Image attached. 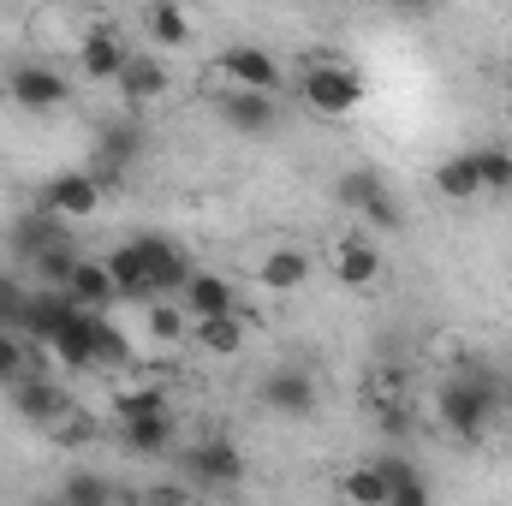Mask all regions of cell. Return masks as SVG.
Returning a JSON list of instances; mask_svg holds the SVG:
<instances>
[{
    "instance_id": "cell-1",
    "label": "cell",
    "mask_w": 512,
    "mask_h": 506,
    "mask_svg": "<svg viewBox=\"0 0 512 506\" xmlns=\"http://www.w3.org/2000/svg\"><path fill=\"white\" fill-rule=\"evenodd\" d=\"M501 399H507V387L495 370H459V376L441 381V393H435V411H441V423L459 435V441H477L483 429H489V417L501 411Z\"/></svg>"
},
{
    "instance_id": "cell-2",
    "label": "cell",
    "mask_w": 512,
    "mask_h": 506,
    "mask_svg": "<svg viewBox=\"0 0 512 506\" xmlns=\"http://www.w3.org/2000/svg\"><path fill=\"white\" fill-rule=\"evenodd\" d=\"M298 96L310 114L322 120H346L364 108V72L346 66V60H304L298 66Z\"/></svg>"
},
{
    "instance_id": "cell-3",
    "label": "cell",
    "mask_w": 512,
    "mask_h": 506,
    "mask_svg": "<svg viewBox=\"0 0 512 506\" xmlns=\"http://www.w3.org/2000/svg\"><path fill=\"white\" fill-rule=\"evenodd\" d=\"M215 78H221V90H251V96H274V90H280V66H274V54L256 48V42L221 48Z\"/></svg>"
},
{
    "instance_id": "cell-4",
    "label": "cell",
    "mask_w": 512,
    "mask_h": 506,
    "mask_svg": "<svg viewBox=\"0 0 512 506\" xmlns=\"http://www.w3.org/2000/svg\"><path fill=\"white\" fill-rule=\"evenodd\" d=\"M6 393H12V411L24 423H36L42 435H54L78 411V399L66 393V381H54V376H30V381H18V387H6Z\"/></svg>"
},
{
    "instance_id": "cell-5",
    "label": "cell",
    "mask_w": 512,
    "mask_h": 506,
    "mask_svg": "<svg viewBox=\"0 0 512 506\" xmlns=\"http://www.w3.org/2000/svg\"><path fill=\"white\" fill-rule=\"evenodd\" d=\"M340 203L352 209V215H364L370 227H382V233H393L405 215H399V203L387 197V179L382 173H370V167H352V173H340Z\"/></svg>"
},
{
    "instance_id": "cell-6",
    "label": "cell",
    "mask_w": 512,
    "mask_h": 506,
    "mask_svg": "<svg viewBox=\"0 0 512 506\" xmlns=\"http://www.w3.org/2000/svg\"><path fill=\"white\" fill-rule=\"evenodd\" d=\"M36 209L54 215V221H90V215L102 209V185H96V173H84V167L54 173V179L42 185V203H36Z\"/></svg>"
},
{
    "instance_id": "cell-7",
    "label": "cell",
    "mask_w": 512,
    "mask_h": 506,
    "mask_svg": "<svg viewBox=\"0 0 512 506\" xmlns=\"http://www.w3.org/2000/svg\"><path fill=\"white\" fill-rule=\"evenodd\" d=\"M6 96L18 102V108H30V114H54V108H66V78L54 72V66H42V60H24V66H12L6 72Z\"/></svg>"
},
{
    "instance_id": "cell-8",
    "label": "cell",
    "mask_w": 512,
    "mask_h": 506,
    "mask_svg": "<svg viewBox=\"0 0 512 506\" xmlns=\"http://www.w3.org/2000/svg\"><path fill=\"white\" fill-rule=\"evenodd\" d=\"M185 471L209 489H239L245 483V453L227 441V435H203L191 453H185Z\"/></svg>"
},
{
    "instance_id": "cell-9",
    "label": "cell",
    "mask_w": 512,
    "mask_h": 506,
    "mask_svg": "<svg viewBox=\"0 0 512 506\" xmlns=\"http://www.w3.org/2000/svg\"><path fill=\"white\" fill-rule=\"evenodd\" d=\"M173 411L167 405H155V411H120L114 417V435H120V447L137 453V459H161L167 447H173Z\"/></svg>"
},
{
    "instance_id": "cell-10",
    "label": "cell",
    "mask_w": 512,
    "mask_h": 506,
    "mask_svg": "<svg viewBox=\"0 0 512 506\" xmlns=\"http://www.w3.org/2000/svg\"><path fill=\"white\" fill-rule=\"evenodd\" d=\"M137 256H143V274H149V298H167V292H185V280H191V262L185 251L173 245V239H155V233H143V239H131Z\"/></svg>"
},
{
    "instance_id": "cell-11",
    "label": "cell",
    "mask_w": 512,
    "mask_h": 506,
    "mask_svg": "<svg viewBox=\"0 0 512 506\" xmlns=\"http://www.w3.org/2000/svg\"><path fill=\"white\" fill-rule=\"evenodd\" d=\"M179 304H185V316H191V322L239 316V292H233V280H227V274H209V268H191V280H185Z\"/></svg>"
},
{
    "instance_id": "cell-12",
    "label": "cell",
    "mask_w": 512,
    "mask_h": 506,
    "mask_svg": "<svg viewBox=\"0 0 512 506\" xmlns=\"http://www.w3.org/2000/svg\"><path fill=\"white\" fill-rule=\"evenodd\" d=\"M131 54H137V48H126V36H120L114 24H102V30H90V36L78 42V66H84V78H96V84H120V72L131 66Z\"/></svg>"
},
{
    "instance_id": "cell-13",
    "label": "cell",
    "mask_w": 512,
    "mask_h": 506,
    "mask_svg": "<svg viewBox=\"0 0 512 506\" xmlns=\"http://www.w3.org/2000/svg\"><path fill=\"white\" fill-rule=\"evenodd\" d=\"M262 405L280 411V417H310L316 411V381H310V370H298V364L268 370L262 376Z\"/></svg>"
},
{
    "instance_id": "cell-14",
    "label": "cell",
    "mask_w": 512,
    "mask_h": 506,
    "mask_svg": "<svg viewBox=\"0 0 512 506\" xmlns=\"http://www.w3.org/2000/svg\"><path fill=\"white\" fill-rule=\"evenodd\" d=\"M215 108H221V120H227V126L245 131V137H262V131H274V120H280L274 96H251V90H221V96H215Z\"/></svg>"
},
{
    "instance_id": "cell-15",
    "label": "cell",
    "mask_w": 512,
    "mask_h": 506,
    "mask_svg": "<svg viewBox=\"0 0 512 506\" xmlns=\"http://www.w3.org/2000/svg\"><path fill=\"white\" fill-rule=\"evenodd\" d=\"M66 298H72L84 316H108V304L120 298V292H114V274H108V262H90V256H84V262H78V274L66 280Z\"/></svg>"
},
{
    "instance_id": "cell-16",
    "label": "cell",
    "mask_w": 512,
    "mask_h": 506,
    "mask_svg": "<svg viewBox=\"0 0 512 506\" xmlns=\"http://www.w3.org/2000/svg\"><path fill=\"white\" fill-rule=\"evenodd\" d=\"M310 274H316V262L292 245H274L256 262V286H268V292H298V286H310Z\"/></svg>"
},
{
    "instance_id": "cell-17",
    "label": "cell",
    "mask_w": 512,
    "mask_h": 506,
    "mask_svg": "<svg viewBox=\"0 0 512 506\" xmlns=\"http://www.w3.org/2000/svg\"><path fill=\"white\" fill-rule=\"evenodd\" d=\"M334 274L364 292V286L382 280V251H376L370 239H358V233H352V239H334Z\"/></svg>"
},
{
    "instance_id": "cell-18",
    "label": "cell",
    "mask_w": 512,
    "mask_h": 506,
    "mask_svg": "<svg viewBox=\"0 0 512 506\" xmlns=\"http://www.w3.org/2000/svg\"><path fill=\"white\" fill-rule=\"evenodd\" d=\"M167 84H173V78H167L161 54H143V48L131 54V66L120 72V96H126V102H155V96H167Z\"/></svg>"
},
{
    "instance_id": "cell-19",
    "label": "cell",
    "mask_w": 512,
    "mask_h": 506,
    "mask_svg": "<svg viewBox=\"0 0 512 506\" xmlns=\"http://www.w3.org/2000/svg\"><path fill=\"white\" fill-rule=\"evenodd\" d=\"M382 465V483H387V506H429V483L411 459H376Z\"/></svg>"
},
{
    "instance_id": "cell-20",
    "label": "cell",
    "mask_w": 512,
    "mask_h": 506,
    "mask_svg": "<svg viewBox=\"0 0 512 506\" xmlns=\"http://www.w3.org/2000/svg\"><path fill=\"white\" fill-rule=\"evenodd\" d=\"M48 352H54L66 370H90V316H84V310H72V316L54 328Z\"/></svg>"
},
{
    "instance_id": "cell-21",
    "label": "cell",
    "mask_w": 512,
    "mask_h": 506,
    "mask_svg": "<svg viewBox=\"0 0 512 506\" xmlns=\"http://www.w3.org/2000/svg\"><path fill=\"white\" fill-rule=\"evenodd\" d=\"M60 239H72V233H66V221H54V215H42V209H36L30 221H18V227H12V251L24 256V262H36V256L48 251V245H60Z\"/></svg>"
},
{
    "instance_id": "cell-22",
    "label": "cell",
    "mask_w": 512,
    "mask_h": 506,
    "mask_svg": "<svg viewBox=\"0 0 512 506\" xmlns=\"http://www.w3.org/2000/svg\"><path fill=\"white\" fill-rule=\"evenodd\" d=\"M126 364H131V340L108 316H90V370H126Z\"/></svg>"
},
{
    "instance_id": "cell-23",
    "label": "cell",
    "mask_w": 512,
    "mask_h": 506,
    "mask_svg": "<svg viewBox=\"0 0 512 506\" xmlns=\"http://www.w3.org/2000/svg\"><path fill=\"white\" fill-rule=\"evenodd\" d=\"M435 191H441V197H453V203H471V197H483V179H477V161H471V149H465V155H447V161L435 167Z\"/></svg>"
},
{
    "instance_id": "cell-24",
    "label": "cell",
    "mask_w": 512,
    "mask_h": 506,
    "mask_svg": "<svg viewBox=\"0 0 512 506\" xmlns=\"http://www.w3.org/2000/svg\"><path fill=\"white\" fill-rule=\"evenodd\" d=\"M191 340L215 358H239L245 352V316H215V322H191Z\"/></svg>"
},
{
    "instance_id": "cell-25",
    "label": "cell",
    "mask_w": 512,
    "mask_h": 506,
    "mask_svg": "<svg viewBox=\"0 0 512 506\" xmlns=\"http://www.w3.org/2000/svg\"><path fill=\"white\" fill-rule=\"evenodd\" d=\"M78 262H84L78 245H72V239H60V245H48V251L30 262V274L42 280V292H66V280L78 274Z\"/></svg>"
},
{
    "instance_id": "cell-26",
    "label": "cell",
    "mask_w": 512,
    "mask_h": 506,
    "mask_svg": "<svg viewBox=\"0 0 512 506\" xmlns=\"http://www.w3.org/2000/svg\"><path fill=\"white\" fill-rule=\"evenodd\" d=\"M30 376H42L36 370V346L24 334L0 328V387H18V381H30Z\"/></svg>"
},
{
    "instance_id": "cell-27",
    "label": "cell",
    "mask_w": 512,
    "mask_h": 506,
    "mask_svg": "<svg viewBox=\"0 0 512 506\" xmlns=\"http://www.w3.org/2000/svg\"><path fill=\"white\" fill-rule=\"evenodd\" d=\"M340 501L346 506H387L382 465H352V471L340 477Z\"/></svg>"
},
{
    "instance_id": "cell-28",
    "label": "cell",
    "mask_w": 512,
    "mask_h": 506,
    "mask_svg": "<svg viewBox=\"0 0 512 506\" xmlns=\"http://www.w3.org/2000/svg\"><path fill=\"white\" fill-rule=\"evenodd\" d=\"M143 30L155 36V48H185V42H191V18H185L179 6H167V0L143 12Z\"/></svg>"
},
{
    "instance_id": "cell-29",
    "label": "cell",
    "mask_w": 512,
    "mask_h": 506,
    "mask_svg": "<svg viewBox=\"0 0 512 506\" xmlns=\"http://www.w3.org/2000/svg\"><path fill=\"white\" fill-rule=\"evenodd\" d=\"M108 274H114V292H120V298H149V274H143L137 245H120V251L108 256ZM149 304H155V298H149Z\"/></svg>"
},
{
    "instance_id": "cell-30",
    "label": "cell",
    "mask_w": 512,
    "mask_h": 506,
    "mask_svg": "<svg viewBox=\"0 0 512 506\" xmlns=\"http://www.w3.org/2000/svg\"><path fill=\"white\" fill-rule=\"evenodd\" d=\"M471 161H477L483 191H489V197H507V191H512V149H501V143H483V149H471Z\"/></svg>"
},
{
    "instance_id": "cell-31",
    "label": "cell",
    "mask_w": 512,
    "mask_h": 506,
    "mask_svg": "<svg viewBox=\"0 0 512 506\" xmlns=\"http://www.w3.org/2000/svg\"><path fill=\"white\" fill-rule=\"evenodd\" d=\"M60 506H114V483L96 471H66L60 483Z\"/></svg>"
},
{
    "instance_id": "cell-32",
    "label": "cell",
    "mask_w": 512,
    "mask_h": 506,
    "mask_svg": "<svg viewBox=\"0 0 512 506\" xmlns=\"http://www.w3.org/2000/svg\"><path fill=\"white\" fill-rule=\"evenodd\" d=\"M149 334H155V346H173V340H185V334H191V316H185V304H173V298H155V304H149Z\"/></svg>"
},
{
    "instance_id": "cell-33",
    "label": "cell",
    "mask_w": 512,
    "mask_h": 506,
    "mask_svg": "<svg viewBox=\"0 0 512 506\" xmlns=\"http://www.w3.org/2000/svg\"><path fill=\"white\" fill-rule=\"evenodd\" d=\"M24 310H30V286H18L12 274H0V328H12V334H18Z\"/></svg>"
},
{
    "instance_id": "cell-34",
    "label": "cell",
    "mask_w": 512,
    "mask_h": 506,
    "mask_svg": "<svg viewBox=\"0 0 512 506\" xmlns=\"http://www.w3.org/2000/svg\"><path fill=\"white\" fill-rule=\"evenodd\" d=\"M48 441H60V447H84V441H96V417H90V411H72Z\"/></svg>"
},
{
    "instance_id": "cell-35",
    "label": "cell",
    "mask_w": 512,
    "mask_h": 506,
    "mask_svg": "<svg viewBox=\"0 0 512 506\" xmlns=\"http://www.w3.org/2000/svg\"><path fill=\"white\" fill-rule=\"evenodd\" d=\"M155 405H167V393H161V387H131V393L114 399V417H120V411H155Z\"/></svg>"
},
{
    "instance_id": "cell-36",
    "label": "cell",
    "mask_w": 512,
    "mask_h": 506,
    "mask_svg": "<svg viewBox=\"0 0 512 506\" xmlns=\"http://www.w3.org/2000/svg\"><path fill=\"white\" fill-rule=\"evenodd\" d=\"M137 506H191V501H185L179 489H149V495H143Z\"/></svg>"
},
{
    "instance_id": "cell-37",
    "label": "cell",
    "mask_w": 512,
    "mask_h": 506,
    "mask_svg": "<svg viewBox=\"0 0 512 506\" xmlns=\"http://www.w3.org/2000/svg\"><path fill=\"white\" fill-rule=\"evenodd\" d=\"M507 102H512V72H507Z\"/></svg>"
},
{
    "instance_id": "cell-38",
    "label": "cell",
    "mask_w": 512,
    "mask_h": 506,
    "mask_svg": "<svg viewBox=\"0 0 512 506\" xmlns=\"http://www.w3.org/2000/svg\"><path fill=\"white\" fill-rule=\"evenodd\" d=\"M340 506H346V501H340Z\"/></svg>"
}]
</instances>
